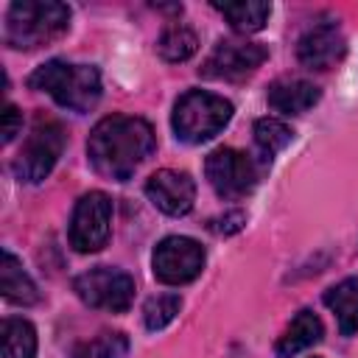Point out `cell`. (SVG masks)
I'll return each instance as SVG.
<instances>
[{
	"instance_id": "1",
	"label": "cell",
	"mask_w": 358,
	"mask_h": 358,
	"mask_svg": "<svg viewBox=\"0 0 358 358\" xmlns=\"http://www.w3.org/2000/svg\"><path fill=\"white\" fill-rule=\"evenodd\" d=\"M154 129L143 117L109 115L95 123L87 140V157L92 168L115 182H126L137 165L154 151Z\"/></svg>"
},
{
	"instance_id": "2",
	"label": "cell",
	"mask_w": 358,
	"mask_h": 358,
	"mask_svg": "<svg viewBox=\"0 0 358 358\" xmlns=\"http://www.w3.org/2000/svg\"><path fill=\"white\" fill-rule=\"evenodd\" d=\"M70 25V8L56 0H17L6 11V42L17 50H36L59 39Z\"/></svg>"
},
{
	"instance_id": "3",
	"label": "cell",
	"mask_w": 358,
	"mask_h": 358,
	"mask_svg": "<svg viewBox=\"0 0 358 358\" xmlns=\"http://www.w3.org/2000/svg\"><path fill=\"white\" fill-rule=\"evenodd\" d=\"M34 90L48 92L59 106L70 112H90L101 98V76L92 64H70V62H45L28 76Z\"/></svg>"
},
{
	"instance_id": "4",
	"label": "cell",
	"mask_w": 358,
	"mask_h": 358,
	"mask_svg": "<svg viewBox=\"0 0 358 358\" xmlns=\"http://www.w3.org/2000/svg\"><path fill=\"white\" fill-rule=\"evenodd\" d=\"M229 117H232V103L227 98L204 90H187L173 103L171 123L182 143L199 145L215 137L229 123Z\"/></svg>"
},
{
	"instance_id": "5",
	"label": "cell",
	"mask_w": 358,
	"mask_h": 358,
	"mask_svg": "<svg viewBox=\"0 0 358 358\" xmlns=\"http://www.w3.org/2000/svg\"><path fill=\"white\" fill-rule=\"evenodd\" d=\"M64 143H67L64 129L56 120L39 117L34 123L31 134L25 137L22 148L14 157V165H11L14 168V176L20 182H31V185L42 182L53 171V165L59 162V157L64 151Z\"/></svg>"
},
{
	"instance_id": "6",
	"label": "cell",
	"mask_w": 358,
	"mask_h": 358,
	"mask_svg": "<svg viewBox=\"0 0 358 358\" xmlns=\"http://www.w3.org/2000/svg\"><path fill=\"white\" fill-rule=\"evenodd\" d=\"M73 291L90 308L123 313V310H129V305L134 299V280L123 268L95 266L73 280Z\"/></svg>"
},
{
	"instance_id": "7",
	"label": "cell",
	"mask_w": 358,
	"mask_h": 358,
	"mask_svg": "<svg viewBox=\"0 0 358 358\" xmlns=\"http://www.w3.org/2000/svg\"><path fill=\"white\" fill-rule=\"evenodd\" d=\"M109 224H112V201L101 190L84 193L70 218V246L76 252H98L109 241Z\"/></svg>"
},
{
	"instance_id": "8",
	"label": "cell",
	"mask_w": 358,
	"mask_h": 358,
	"mask_svg": "<svg viewBox=\"0 0 358 358\" xmlns=\"http://www.w3.org/2000/svg\"><path fill=\"white\" fill-rule=\"evenodd\" d=\"M154 277L165 285H185L204 268V246L185 235L162 238L151 255Z\"/></svg>"
},
{
	"instance_id": "9",
	"label": "cell",
	"mask_w": 358,
	"mask_h": 358,
	"mask_svg": "<svg viewBox=\"0 0 358 358\" xmlns=\"http://www.w3.org/2000/svg\"><path fill=\"white\" fill-rule=\"evenodd\" d=\"M204 173L221 199H243L257 185V168L252 157L238 148H215L204 162Z\"/></svg>"
},
{
	"instance_id": "10",
	"label": "cell",
	"mask_w": 358,
	"mask_h": 358,
	"mask_svg": "<svg viewBox=\"0 0 358 358\" xmlns=\"http://www.w3.org/2000/svg\"><path fill=\"white\" fill-rule=\"evenodd\" d=\"M268 50L257 42H235V39H221L213 53L201 64L204 78H218V81H241L252 76L263 62Z\"/></svg>"
},
{
	"instance_id": "11",
	"label": "cell",
	"mask_w": 358,
	"mask_h": 358,
	"mask_svg": "<svg viewBox=\"0 0 358 358\" xmlns=\"http://www.w3.org/2000/svg\"><path fill=\"white\" fill-rule=\"evenodd\" d=\"M145 196L165 215H187L193 210V201H196V182L185 171L162 168V171L148 176Z\"/></svg>"
},
{
	"instance_id": "12",
	"label": "cell",
	"mask_w": 358,
	"mask_h": 358,
	"mask_svg": "<svg viewBox=\"0 0 358 358\" xmlns=\"http://www.w3.org/2000/svg\"><path fill=\"white\" fill-rule=\"evenodd\" d=\"M344 50H347L344 34L333 22L308 28L296 45V56L308 70H330L344 56Z\"/></svg>"
},
{
	"instance_id": "13",
	"label": "cell",
	"mask_w": 358,
	"mask_h": 358,
	"mask_svg": "<svg viewBox=\"0 0 358 358\" xmlns=\"http://www.w3.org/2000/svg\"><path fill=\"white\" fill-rule=\"evenodd\" d=\"M322 90L305 78H280L268 87V106L282 115H302L310 106H316Z\"/></svg>"
},
{
	"instance_id": "14",
	"label": "cell",
	"mask_w": 358,
	"mask_h": 358,
	"mask_svg": "<svg viewBox=\"0 0 358 358\" xmlns=\"http://www.w3.org/2000/svg\"><path fill=\"white\" fill-rule=\"evenodd\" d=\"M322 333H324V327H322L319 316L313 310H299L291 319V324L282 330V336L277 338L274 352H277V358H294L296 352L322 341Z\"/></svg>"
},
{
	"instance_id": "15",
	"label": "cell",
	"mask_w": 358,
	"mask_h": 358,
	"mask_svg": "<svg viewBox=\"0 0 358 358\" xmlns=\"http://www.w3.org/2000/svg\"><path fill=\"white\" fill-rule=\"evenodd\" d=\"M0 291L14 305H34L39 299V291H36L34 280L28 277L22 263L8 249L3 252V260H0Z\"/></svg>"
},
{
	"instance_id": "16",
	"label": "cell",
	"mask_w": 358,
	"mask_h": 358,
	"mask_svg": "<svg viewBox=\"0 0 358 358\" xmlns=\"http://www.w3.org/2000/svg\"><path fill=\"white\" fill-rule=\"evenodd\" d=\"M324 305L336 313L341 336L358 333V280L355 277H347L338 285L327 288L324 291Z\"/></svg>"
},
{
	"instance_id": "17",
	"label": "cell",
	"mask_w": 358,
	"mask_h": 358,
	"mask_svg": "<svg viewBox=\"0 0 358 358\" xmlns=\"http://www.w3.org/2000/svg\"><path fill=\"white\" fill-rule=\"evenodd\" d=\"M36 355V330L31 322L8 316L0 324V358H34Z\"/></svg>"
},
{
	"instance_id": "18",
	"label": "cell",
	"mask_w": 358,
	"mask_h": 358,
	"mask_svg": "<svg viewBox=\"0 0 358 358\" xmlns=\"http://www.w3.org/2000/svg\"><path fill=\"white\" fill-rule=\"evenodd\" d=\"M215 8L229 20L238 34H255L266 25L271 6L260 0H241V3H215Z\"/></svg>"
},
{
	"instance_id": "19",
	"label": "cell",
	"mask_w": 358,
	"mask_h": 358,
	"mask_svg": "<svg viewBox=\"0 0 358 358\" xmlns=\"http://www.w3.org/2000/svg\"><path fill=\"white\" fill-rule=\"evenodd\" d=\"M196 50H199V36L185 22H171L157 39V53L165 62H187Z\"/></svg>"
},
{
	"instance_id": "20",
	"label": "cell",
	"mask_w": 358,
	"mask_h": 358,
	"mask_svg": "<svg viewBox=\"0 0 358 358\" xmlns=\"http://www.w3.org/2000/svg\"><path fill=\"white\" fill-rule=\"evenodd\" d=\"M291 140H294V131L280 117H260L255 123V145L260 148L263 159H274Z\"/></svg>"
},
{
	"instance_id": "21",
	"label": "cell",
	"mask_w": 358,
	"mask_h": 358,
	"mask_svg": "<svg viewBox=\"0 0 358 358\" xmlns=\"http://www.w3.org/2000/svg\"><path fill=\"white\" fill-rule=\"evenodd\" d=\"M129 352V338L123 333H98L95 338L84 341L76 347L73 358H126Z\"/></svg>"
},
{
	"instance_id": "22",
	"label": "cell",
	"mask_w": 358,
	"mask_h": 358,
	"mask_svg": "<svg viewBox=\"0 0 358 358\" xmlns=\"http://www.w3.org/2000/svg\"><path fill=\"white\" fill-rule=\"evenodd\" d=\"M182 310V299L176 294H159L151 296L143 308V322L148 330H162L165 324H171L176 319V313Z\"/></svg>"
},
{
	"instance_id": "23",
	"label": "cell",
	"mask_w": 358,
	"mask_h": 358,
	"mask_svg": "<svg viewBox=\"0 0 358 358\" xmlns=\"http://www.w3.org/2000/svg\"><path fill=\"white\" fill-rule=\"evenodd\" d=\"M243 224H246V215H243L241 210H229V213H224L221 218H213L207 227H210L215 235H235V232L243 229Z\"/></svg>"
},
{
	"instance_id": "24",
	"label": "cell",
	"mask_w": 358,
	"mask_h": 358,
	"mask_svg": "<svg viewBox=\"0 0 358 358\" xmlns=\"http://www.w3.org/2000/svg\"><path fill=\"white\" fill-rule=\"evenodd\" d=\"M20 129H22V112L14 103H6V109H3V129H0L3 143H11L20 134Z\"/></svg>"
}]
</instances>
